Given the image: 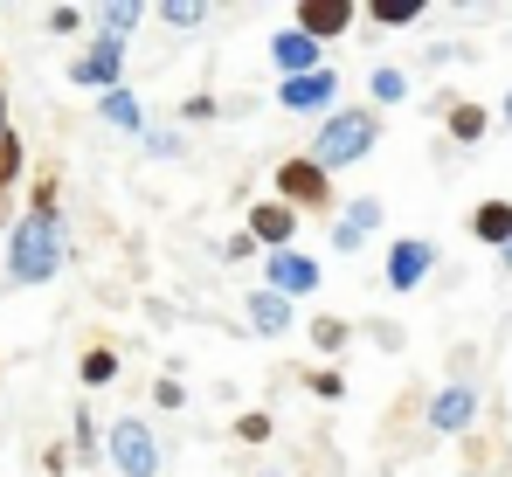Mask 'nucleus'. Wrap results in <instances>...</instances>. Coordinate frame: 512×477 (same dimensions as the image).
I'll return each instance as SVG.
<instances>
[{"label": "nucleus", "instance_id": "nucleus-9", "mask_svg": "<svg viewBox=\"0 0 512 477\" xmlns=\"http://www.w3.org/2000/svg\"><path fill=\"white\" fill-rule=\"evenodd\" d=\"M263 284H270L277 298H291V305H298V298H312V291H319V263H312V256H298V249H277V256L263 263Z\"/></svg>", "mask_w": 512, "mask_h": 477}, {"label": "nucleus", "instance_id": "nucleus-29", "mask_svg": "<svg viewBox=\"0 0 512 477\" xmlns=\"http://www.w3.org/2000/svg\"><path fill=\"white\" fill-rule=\"evenodd\" d=\"M146 153H153V159H173V153H180V132H160V125H153V132H146Z\"/></svg>", "mask_w": 512, "mask_h": 477}, {"label": "nucleus", "instance_id": "nucleus-31", "mask_svg": "<svg viewBox=\"0 0 512 477\" xmlns=\"http://www.w3.org/2000/svg\"><path fill=\"white\" fill-rule=\"evenodd\" d=\"M77 21H84V14H77V7H49V28H56V35H70V28H77Z\"/></svg>", "mask_w": 512, "mask_h": 477}, {"label": "nucleus", "instance_id": "nucleus-23", "mask_svg": "<svg viewBox=\"0 0 512 477\" xmlns=\"http://www.w3.org/2000/svg\"><path fill=\"white\" fill-rule=\"evenodd\" d=\"M160 21H167V28H201V21H208V7H201V0H167V7H160Z\"/></svg>", "mask_w": 512, "mask_h": 477}, {"label": "nucleus", "instance_id": "nucleus-22", "mask_svg": "<svg viewBox=\"0 0 512 477\" xmlns=\"http://www.w3.org/2000/svg\"><path fill=\"white\" fill-rule=\"evenodd\" d=\"M346 339H353V325H346V318H333V312L312 318V346H319V353H340Z\"/></svg>", "mask_w": 512, "mask_h": 477}, {"label": "nucleus", "instance_id": "nucleus-30", "mask_svg": "<svg viewBox=\"0 0 512 477\" xmlns=\"http://www.w3.org/2000/svg\"><path fill=\"white\" fill-rule=\"evenodd\" d=\"M153 401H160V408H180V401H187V388L167 374V381H153Z\"/></svg>", "mask_w": 512, "mask_h": 477}, {"label": "nucleus", "instance_id": "nucleus-19", "mask_svg": "<svg viewBox=\"0 0 512 477\" xmlns=\"http://www.w3.org/2000/svg\"><path fill=\"white\" fill-rule=\"evenodd\" d=\"M367 21L374 28H416L423 21V0H367Z\"/></svg>", "mask_w": 512, "mask_h": 477}, {"label": "nucleus", "instance_id": "nucleus-3", "mask_svg": "<svg viewBox=\"0 0 512 477\" xmlns=\"http://www.w3.org/2000/svg\"><path fill=\"white\" fill-rule=\"evenodd\" d=\"M104 457H111L118 477H160V464H167V450H160V436H153L146 415H118L104 429Z\"/></svg>", "mask_w": 512, "mask_h": 477}, {"label": "nucleus", "instance_id": "nucleus-20", "mask_svg": "<svg viewBox=\"0 0 512 477\" xmlns=\"http://www.w3.org/2000/svg\"><path fill=\"white\" fill-rule=\"evenodd\" d=\"M77 374H84V388H111V381H118V353H111V346H90Z\"/></svg>", "mask_w": 512, "mask_h": 477}, {"label": "nucleus", "instance_id": "nucleus-12", "mask_svg": "<svg viewBox=\"0 0 512 477\" xmlns=\"http://www.w3.org/2000/svg\"><path fill=\"white\" fill-rule=\"evenodd\" d=\"M270 63H277V77H312V70H326V49L305 28H284V35H270Z\"/></svg>", "mask_w": 512, "mask_h": 477}, {"label": "nucleus", "instance_id": "nucleus-28", "mask_svg": "<svg viewBox=\"0 0 512 477\" xmlns=\"http://www.w3.org/2000/svg\"><path fill=\"white\" fill-rule=\"evenodd\" d=\"M236 436H243V443H263V436H270V415H263V408H250V415L236 422Z\"/></svg>", "mask_w": 512, "mask_h": 477}, {"label": "nucleus", "instance_id": "nucleus-6", "mask_svg": "<svg viewBox=\"0 0 512 477\" xmlns=\"http://www.w3.org/2000/svg\"><path fill=\"white\" fill-rule=\"evenodd\" d=\"M118 77H125V42L118 35H90V49L70 63V83L104 97V90H118Z\"/></svg>", "mask_w": 512, "mask_h": 477}, {"label": "nucleus", "instance_id": "nucleus-11", "mask_svg": "<svg viewBox=\"0 0 512 477\" xmlns=\"http://www.w3.org/2000/svg\"><path fill=\"white\" fill-rule=\"evenodd\" d=\"M471 415H478V388L471 381H450V388H436V401H429V429L436 436H464Z\"/></svg>", "mask_w": 512, "mask_h": 477}, {"label": "nucleus", "instance_id": "nucleus-27", "mask_svg": "<svg viewBox=\"0 0 512 477\" xmlns=\"http://www.w3.org/2000/svg\"><path fill=\"white\" fill-rule=\"evenodd\" d=\"M77 457H97V415L77 408Z\"/></svg>", "mask_w": 512, "mask_h": 477}, {"label": "nucleus", "instance_id": "nucleus-32", "mask_svg": "<svg viewBox=\"0 0 512 477\" xmlns=\"http://www.w3.org/2000/svg\"><path fill=\"white\" fill-rule=\"evenodd\" d=\"M0 139H7V83H0Z\"/></svg>", "mask_w": 512, "mask_h": 477}, {"label": "nucleus", "instance_id": "nucleus-17", "mask_svg": "<svg viewBox=\"0 0 512 477\" xmlns=\"http://www.w3.org/2000/svg\"><path fill=\"white\" fill-rule=\"evenodd\" d=\"M443 125H450V139L478 146V139L492 132V111H485V104H450V111H443Z\"/></svg>", "mask_w": 512, "mask_h": 477}, {"label": "nucleus", "instance_id": "nucleus-4", "mask_svg": "<svg viewBox=\"0 0 512 477\" xmlns=\"http://www.w3.org/2000/svg\"><path fill=\"white\" fill-rule=\"evenodd\" d=\"M277 201L298 208V215H305V208H333V173L312 153H284L277 159Z\"/></svg>", "mask_w": 512, "mask_h": 477}, {"label": "nucleus", "instance_id": "nucleus-34", "mask_svg": "<svg viewBox=\"0 0 512 477\" xmlns=\"http://www.w3.org/2000/svg\"><path fill=\"white\" fill-rule=\"evenodd\" d=\"M499 263H506V277H512V242H506V249H499Z\"/></svg>", "mask_w": 512, "mask_h": 477}, {"label": "nucleus", "instance_id": "nucleus-18", "mask_svg": "<svg viewBox=\"0 0 512 477\" xmlns=\"http://www.w3.org/2000/svg\"><path fill=\"white\" fill-rule=\"evenodd\" d=\"M367 97H374L381 111H395V104H409V70H395V63H381V70L367 77Z\"/></svg>", "mask_w": 512, "mask_h": 477}, {"label": "nucleus", "instance_id": "nucleus-10", "mask_svg": "<svg viewBox=\"0 0 512 477\" xmlns=\"http://www.w3.org/2000/svg\"><path fill=\"white\" fill-rule=\"evenodd\" d=\"M353 21H360V7H353V0H298V14H291V28H305L319 49H326L333 35H346Z\"/></svg>", "mask_w": 512, "mask_h": 477}, {"label": "nucleus", "instance_id": "nucleus-16", "mask_svg": "<svg viewBox=\"0 0 512 477\" xmlns=\"http://www.w3.org/2000/svg\"><path fill=\"white\" fill-rule=\"evenodd\" d=\"M97 118H104V125H118V132H139V139H146V111H139V97H132L125 83L97 97Z\"/></svg>", "mask_w": 512, "mask_h": 477}, {"label": "nucleus", "instance_id": "nucleus-26", "mask_svg": "<svg viewBox=\"0 0 512 477\" xmlns=\"http://www.w3.org/2000/svg\"><path fill=\"white\" fill-rule=\"evenodd\" d=\"M256 249H263V242H256V236H250V229H236V236L222 242V256H229V263H250Z\"/></svg>", "mask_w": 512, "mask_h": 477}, {"label": "nucleus", "instance_id": "nucleus-14", "mask_svg": "<svg viewBox=\"0 0 512 477\" xmlns=\"http://www.w3.org/2000/svg\"><path fill=\"white\" fill-rule=\"evenodd\" d=\"M243 312H250V332H263V339H284V332H291V318H298V312H291V298H277L270 284H256Z\"/></svg>", "mask_w": 512, "mask_h": 477}, {"label": "nucleus", "instance_id": "nucleus-35", "mask_svg": "<svg viewBox=\"0 0 512 477\" xmlns=\"http://www.w3.org/2000/svg\"><path fill=\"white\" fill-rule=\"evenodd\" d=\"M256 477H277V471H256Z\"/></svg>", "mask_w": 512, "mask_h": 477}, {"label": "nucleus", "instance_id": "nucleus-1", "mask_svg": "<svg viewBox=\"0 0 512 477\" xmlns=\"http://www.w3.org/2000/svg\"><path fill=\"white\" fill-rule=\"evenodd\" d=\"M70 256V236H63V215L56 208H28L7 236V284H49Z\"/></svg>", "mask_w": 512, "mask_h": 477}, {"label": "nucleus", "instance_id": "nucleus-33", "mask_svg": "<svg viewBox=\"0 0 512 477\" xmlns=\"http://www.w3.org/2000/svg\"><path fill=\"white\" fill-rule=\"evenodd\" d=\"M499 125H512V90H506V104H499Z\"/></svg>", "mask_w": 512, "mask_h": 477}, {"label": "nucleus", "instance_id": "nucleus-2", "mask_svg": "<svg viewBox=\"0 0 512 477\" xmlns=\"http://www.w3.org/2000/svg\"><path fill=\"white\" fill-rule=\"evenodd\" d=\"M374 139H381V118H374L367 104H340L333 118H319L312 159H319L326 173H340V166H360V159L374 153Z\"/></svg>", "mask_w": 512, "mask_h": 477}, {"label": "nucleus", "instance_id": "nucleus-25", "mask_svg": "<svg viewBox=\"0 0 512 477\" xmlns=\"http://www.w3.org/2000/svg\"><path fill=\"white\" fill-rule=\"evenodd\" d=\"M305 388H312L319 401H340V395H346V374H333V367H312V374H305Z\"/></svg>", "mask_w": 512, "mask_h": 477}, {"label": "nucleus", "instance_id": "nucleus-15", "mask_svg": "<svg viewBox=\"0 0 512 477\" xmlns=\"http://www.w3.org/2000/svg\"><path fill=\"white\" fill-rule=\"evenodd\" d=\"M471 236L485 242V249H506L512 242V201H478L471 208Z\"/></svg>", "mask_w": 512, "mask_h": 477}, {"label": "nucleus", "instance_id": "nucleus-7", "mask_svg": "<svg viewBox=\"0 0 512 477\" xmlns=\"http://www.w3.org/2000/svg\"><path fill=\"white\" fill-rule=\"evenodd\" d=\"M429 270H436V242H429V236H395V242H388V263H381L388 291H416Z\"/></svg>", "mask_w": 512, "mask_h": 477}, {"label": "nucleus", "instance_id": "nucleus-21", "mask_svg": "<svg viewBox=\"0 0 512 477\" xmlns=\"http://www.w3.org/2000/svg\"><path fill=\"white\" fill-rule=\"evenodd\" d=\"M97 21H104V35H118V42H125V35H132V28L146 21V7H139V0H111V7H104Z\"/></svg>", "mask_w": 512, "mask_h": 477}, {"label": "nucleus", "instance_id": "nucleus-13", "mask_svg": "<svg viewBox=\"0 0 512 477\" xmlns=\"http://www.w3.org/2000/svg\"><path fill=\"white\" fill-rule=\"evenodd\" d=\"M243 229H250V236L277 256V249H291V236H298V208H284V201H256Z\"/></svg>", "mask_w": 512, "mask_h": 477}, {"label": "nucleus", "instance_id": "nucleus-24", "mask_svg": "<svg viewBox=\"0 0 512 477\" xmlns=\"http://www.w3.org/2000/svg\"><path fill=\"white\" fill-rule=\"evenodd\" d=\"M21 166H28V153H21V139L7 132V139H0V187H14V180H21Z\"/></svg>", "mask_w": 512, "mask_h": 477}, {"label": "nucleus", "instance_id": "nucleus-8", "mask_svg": "<svg viewBox=\"0 0 512 477\" xmlns=\"http://www.w3.org/2000/svg\"><path fill=\"white\" fill-rule=\"evenodd\" d=\"M381 229V194H353L340 215H333V256H353V249H367Z\"/></svg>", "mask_w": 512, "mask_h": 477}, {"label": "nucleus", "instance_id": "nucleus-5", "mask_svg": "<svg viewBox=\"0 0 512 477\" xmlns=\"http://www.w3.org/2000/svg\"><path fill=\"white\" fill-rule=\"evenodd\" d=\"M277 104L298 111V118H312V111L333 118V111H340V70L326 63V70H312V77H284L277 83Z\"/></svg>", "mask_w": 512, "mask_h": 477}]
</instances>
